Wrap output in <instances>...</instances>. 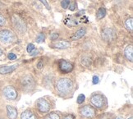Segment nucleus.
I'll return each mask as SVG.
<instances>
[{"mask_svg":"<svg viewBox=\"0 0 133 119\" xmlns=\"http://www.w3.org/2000/svg\"><path fill=\"white\" fill-rule=\"evenodd\" d=\"M72 81L68 78H61L56 83V89L61 94H67L72 89Z\"/></svg>","mask_w":133,"mask_h":119,"instance_id":"1","label":"nucleus"},{"mask_svg":"<svg viewBox=\"0 0 133 119\" xmlns=\"http://www.w3.org/2000/svg\"><path fill=\"white\" fill-rule=\"evenodd\" d=\"M21 86L25 91H31L35 86V82L31 76L25 75L21 79Z\"/></svg>","mask_w":133,"mask_h":119,"instance_id":"2","label":"nucleus"},{"mask_svg":"<svg viewBox=\"0 0 133 119\" xmlns=\"http://www.w3.org/2000/svg\"><path fill=\"white\" fill-rule=\"evenodd\" d=\"M14 40V35L8 30H2L0 31V41L3 44L11 43Z\"/></svg>","mask_w":133,"mask_h":119,"instance_id":"3","label":"nucleus"},{"mask_svg":"<svg viewBox=\"0 0 133 119\" xmlns=\"http://www.w3.org/2000/svg\"><path fill=\"white\" fill-rule=\"evenodd\" d=\"M12 22H13L14 28L16 29L17 31L21 33H23L26 30V24L23 21L21 20V18H19L17 16H13L12 17Z\"/></svg>","mask_w":133,"mask_h":119,"instance_id":"4","label":"nucleus"},{"mask_svg":"<svg viewBox=\"0 0 133 119\" xmlns=\"http://www.w3.org/2000/svg\"><path fill=\"white\" fill-rule=\"evenodd\" d=\"M2 93H3V95L6 97L7 99H10V100H13V99H16L17 97V92L12 86H6L2 90Z\"/></svg>","mask_w":133,"mask_h":119,"instance_id":"5","label":"nucleus"},{"mask_svg":"<svg viewBox=\"0 0 133 119\" xmlns=\"http://www.w3.org/2000/svg\"><path fill=\"white\" fill-rule=\"evenodd\" d=\"M58 67H59L60 71L62 72H63V73H68V72L72 71V69H73L72 63L70 62L66 61V60H63V59H62L59 61Z\"/></svg>","mask_w":133,"mask_h":119,"instance_id":"6","label":"nucleus"},{"mask_svg":"<svg viewBox=\"0 0 133 119\" xmlns=\"http://www.w3.org/2000/svg\"><path fill=\"white\" fill-rule=\"evenodd\" d=\"M37 106H38L39 110L41 113H47V112L49 111V108H50L49 104L44 99H39L37 101Z\"/></svg>","mask_w":133,"mask_h":119,"instance_id":"7","label":"nucleus"},{"mask_svg":"<svg viewBox=\"0 0 133 119\" xmlns=\"http://www.w3.org/2000/svg\"><path fill=\"white\" fill-rule=\"evenodd\" d=\"M90 101L91 104L96 108H102L103 105V98L100 94H95V95L92 96Z\"/></svg>","mask_w":133,"mask_h":119,"instance_id":"8","label":"nucleus"},{"mask_svg":"<svg viewBox=\"0 0 133 119\" xmlns=\"http://www.w3.org/2000/svg\"><path fill=\"white\" fill-rule=\"evenodd\" d=\"M81 114L85 118H92L95 115V110L92 107L86 105L81 109Z\"/></svg>","mask_w":133,"mask_h":119,"instance_id":"9","label":"nucleus"},{"mask_svg":"<svg viewBox=\"0 0 133 119\" xmlns=\"http://www.w3.org/2000/svg\"><path fill=\"white\" fill-rule=\"evenodd\" d=\"M102 37L105 40H113L115 37V32L113 29L111 28H106L103 30L102 32Z\"/></svg>","mask_w":133,"mask_h":119,"instance_id":"10","label":"nucleus"},{"mask_svg":"<svg viewBox=\"0 0 133 119\" xmlns=\"http://www.w3.org/2000/svg\"><path fill=\"white\" fill-rule=\"evenodd\" d=\"M71 46L70 42L66 40H61L58 41L57 43H54L53 45V47L55 48H58V49H65V48H67Z\"/></svg>","mask_w":133,"mask_h":119,"instance_id":"11","label":"nucleus"},{"mask_svg":"<svg viewBox=\"0 0 133 119\" xmlns=\"http://www.w3.org/2000/svg\"><path fill=\"white\" fill-rule=\"evenodd\" d=\"M7 117L9 119H16L17 117V110L14 107L7 105Z\"/></svg>","mask_w":133,"mask_h":119,"instance_id":"12","label":"nucleus"},{"mask_svg":"<svg viewBox=\"0 0 133 119\" xmlns=\"http://www.w3.org/2000/svg\"><path fill=\"white\" fill-rule=\"evenodd\" d=\"M124 54L129 61H133V47L132 45H127L124 49Z\"/></svg>","mask_w":133,"mask_h":119,"instance_id":"13","label":"nucleus"},{"mask_svg":"<svg viewBox=\"0 0 133 119\" xmlns=\"http://www.w3.org/2000/svg\"><path fill=\"white\" fill-rule=\"evenodd\" d=\"M17 65H12V66H3L0 67V74H8L13 72L17 68Z\"/></svg>","mask_w":133,"mask_h":119,"instance_id":"14","label":"nucleus"},{"mask_svg":"<svg viewBox=\"0 0 133 119\" xmlns=\"http://www.w3.org/2000/svg\"><path fill=\"white\" fill-rule=\"evenodd\" d=\"M85 33H86L85 29L81 28V29H80V30H78L76 32L74 33L73 35L71 37V39L72 40H80L81 38H82L83 36L85 35Z\"/></svg>","mask_w":133,"mask_h":119,"instance_id":"15","label":"nucleus"},{"mask_svg":"<svg viewBox=\"0 0 133 119\" xmlns=\"http://www.w3.org/2000/svg\"><path fill=\"white\" fill-rule=\"evenodd\" d=\"M21 119H35V117L31 110H26L21 113Z\"/></svg>","mask_w":133,"mask_h":119,"instance_id":"16","label":"nucleus"},{"mask_svg":"<svg viewBox=\"0 0 133 119\" xmlns=\"http://www.w3.org/2000/svg\"><path fill=\"white\" fill-rule=\"evenodd\" d=\"M106 15V9L104 8H100L98 10L97 13H96V18L97 20H100V19H103Z\"/></svg>","mask_w":133,"mask_h":119,"instance_id":"17","label":"nucleus"},{"mask_svg":"<svg viewBox=\"0 0 133 119\" xmlns=\"http://www.w3.org/2000/svg\"><path fill=\"white\" fill-rule=\"evenodd\" d=\"M125 26L126 27L128 30H131L132 31L133 30V18L132 17H130L128 18L125 22Z\"/></svg>","mask_w":133,"mask_h":119,"instance_id":"18","label":"nucleus"},{"mask_svg":"<svg viewBox=\"0 0 133 119\" xmlns=\"http://www.w3.org/2000/svg\"><path fill=\"white\" fill-rule=\"evenodd\" d=\"M44 38H45V36H44V33H39L38 35H37L36 37V42L37 43H42L44 41Z\"/></svg>","mask_w":133,"mask_h":119,"instance_id":"19","label":"nucleus"},{"mask_svg":"<svg viewBox=\"0 0 133 119\" xmlns=\"http://www.w3.org/2000/svg\"><path fill=\"white\" fill-rule=\"evenodd\" d=\"M85 96L84 95V94H79V95H78L77 99H76V102H77V104H81L84 101H85Z\"/></svg>","mask_w":133,"mask_h":119,"instance_id":"20","label":"nucleus"},{"mask_svg":"<svg viewBox=\"0 0 133 119\" xmlns=\"http://www.w3.org/2000/svg\"><path fill=\"white\" fill-rule=\"evenodd\" d=\"M69 4H70V0H63V1L61 2V6L62 8L66 9L68 8Z\"/></svg>","mask_w":133,"mask_h":119,"instance_id":"21","label":"nucleus"},{"mask_svg":"<svg viewBox=\"0 0 133 119\" xmlns=\"http://www.w3.org/2000/svg\"><path fill=\"white\" fill-rule=\"evenodd\" d=\"M45 119H60L59 116L57 113H50L49 115L46 117Z\"/></svg>","mask_w":133,"mask_h":119,"instance_id":"22","label":"nucleus"},{"mask_svg":"<svg viewBox=\"0 0 133 119\" xmlns=\"http://www.w3.org/2000/svg\"><path fill=\"white\" fill-rule=\"evenodd\" d=\"M34 49H35V48H34V45H33V44H29V45H27L26 51H27V52H28L29 53H31Z\"/></svg>","mask_w":133,"mask_h":119,"instance_id":"23","label":"nucleus"},{"mask_svg":"<svg viewBox=\"0 0 133 119\" xmlns=\"http://www.w3.org/2000/svg\"><path fill=\"white\" fill-rule=\"evenodd\" d=\"M58 38V33H52L50 35V40H56Z\"/></svg>","mask_w":133,"mask_h":119,"instance_id":"24","label":"nucleus"},{"mask_svg":"<svg viewBox=\"0 0 133 119\" xmlns=\"http://www.w3.org/2000/svg\"><path fill=\"white\" fill-rule=\"evenodd\" d=\"M76 8V3H70V4H69L68 6V8L70 9L71 11H74L75 10V8Z\"/></svg>","mask_w":133,"mask_h":119,"instance_id":"25","label":"nucleus"},{"mask_svg":"<svg viewBox=\"0 0 133 119\" xmlns=\"http://www.w3.org/2000/svg\"><path fill=\"white\" fill-rule=\"evenodd\" d=\"M7 58H8L10 60H14L17 58V56L13 53H8V55H7Z\"/></svg>","mask_w":133,"mask_h":119,"instance_id":"26","label":"nucleus"},{"mask_svg":"<svg viewBox=\"0 0 133 119\" xmlns=\"http://www.w3.org/2000/svg\"><path fill=\"white\" fill-rule=\"evenodd\" d=\"M99 81H100V79H99V76H93V79H92V83L94 85H96L99 83Z\"/></svg>","mask_w":133,"mask_h":119,"instance_id":"27","label":"nucleus"},{"mask_svg":"<svg viewBox=\"0 0 133 119\" xmlns=\"http://www.w3.org/2000/svg\"><path fill=\"white\" fill-rule=\"evenodd\" d=\"M5 22H6V21H5V18L2 16L1 14H0V26H3Z\"/></svg>","mask_w":133,"mask_h":119,"instance_id":"28","label":"nucleus"},{"mask_svg":"<svg viewBox=\"0 0 133 119\" xmlns=\"http://www.w3.org/2000/svg\"><path fill=\"white\" fill-rule=\"evenodd\" d=\"M39 1H40L42 3H44V5L46 7L47 9H49H49H50V8H49V3H47L46 0H39Z\"/></svg>","mask_w":133,"mask_h":119,"instance_id":"29","label":"nucleus"},{"mask_svg":"<svg viewBox=\"0 0 133 119\" xmlns=\"http://www.w3.org/2000/svg\"><path fill=\"white\" fill-rule=\"evenodd\" d=\"M38 53H39V52H38V50L34 49L31 53H30V54H31V56H34V55H37V54H38Z\"/></svg>","mask_w":133,"mask_h":119,"instance_id":"30","label":"nucleus"},{"mask_svg":"<svg viewBox=\"0 0 133 119\" xmlns=\"http://www.w3.org/2000/svg\"><path fill=\"white\" fill-rule=\"evenodd\" d=\"M42 67H43V62H39V63L37 64V68L41 69V68H42Z\"/></svg>","mask_w":133,"mask_h":119,"instance_id":"31","label":"nucleus"},{"mask_svg":"<svg viewBox=\"0 0 133 119\" xmlns=\"http://www.w3.org/2000/svg\"><path fill=\"white\" fill-rule=\"evenodd\" d=\"M63 119H74V118H73L72 115H68V116L65 117V118H64Z\"/></svg>","mask_w":133,"mask_h":119,"instance_id":"32","label":"nucleus"},{"mask_svg":"<svg viewBox=\"0 0 133 119\" xmlns=\"http://www.w3.org/2000/svg\"><path fill=\"white\" fill-rule=\"evenodd\" d=\"M115 119H123V118H122V117H117Z\"/></svg>","mask_w":133,"mask_h":119,"instance_id":"33","label":"nucleus"},{"mask_svg":"<svg viewBox=\"0 0 133 119\" xmlns=\"http://www.w3.org/2000/svg\"><path fill=\"white\" fill-rule=\"evenodd\" d=\"M2 54V49H0V56H1Z\"/></svg>","mask_w":133,"mask_h":119,"instance_id":"34","label":"nucleus"},{"mask_svg":"<svg viewBox=\"0 0 133 119\" xmlns=\"http://www.w3.org/2000/svg\"><path fill=\"white\" fill-rule=\"evenodd\" d=\"M128 119H133V118H132V117H131V118H128Z\"/></svg>","mask_w":133,"mask_h":119,"instance_id":"35","label":"nucleus"},{"mask_svg":"<svg viewBox=\"0 0 133 119\" xmlns=\"http://www.w3.org/2000/svg\"><path fill=\"white\" fill-rule=\"evenodd\" d=\"M0 5H1V4H0Z\"/></svg>","mask_w":133,"mask_h":119,"instance_id":"36","label":"nucleus"}]
</instances>
